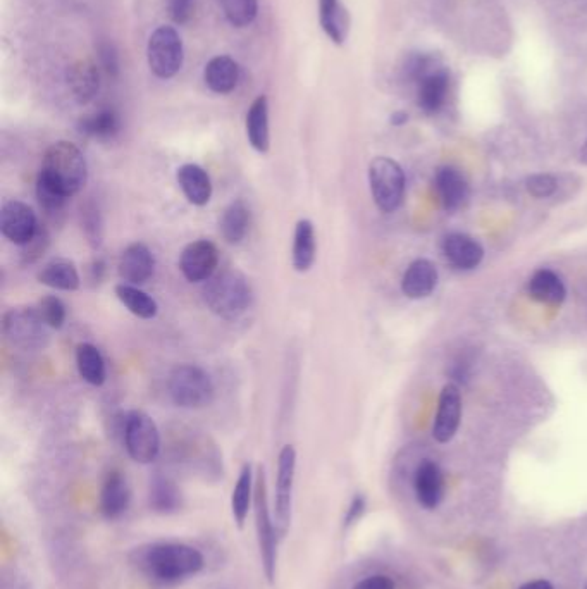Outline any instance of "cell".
<instances>
[{
    "label": "cell",
    "mask_w": 587,
    "mask_h": 589,
    "mask_svg": "<svg viewBox=\"0 0 587 589\" xmlns=\"http://www.w3.org/2000/svg\"><path fill=\"white\" fill-rule=\"evenodd\" d=\"M223 13L235 28L252 25L259 13V0H221Z\"/></svg>",
    "instance_id": "d590c367"
},
{
    "label": "cell",
    "mask_w": 587,
    "mask_h": 589,
    "mask_svg": "<svg viewBox=\"0 0 587 589\" xmlns=\"http://www.w3.org/2000/svg\"><path fill=\"white\" fill-rule=\"evenodd\" d=\"M462 421V393L457 385L448 383L439 393L438 412L433 424L434 440L448 443L457 434Z\"/></svg>",
    "instance_id": "4fadbf2b"
},
{
    "label": "cell",
    "mask_w": 587,
    "mask_h": 589,
    "mask_svg": "<svg viewBox=\"0 0 587 589\" xmlns=\"http://www.w3.org/2000/svg\"><path fill=\"white\" fill-rule=\"evenodd\" d=\"M76 367L81 379L92 386H102L107 379V366L104 355L92 343H80L76 347Z\"/></svg>",
    "instance_id": "4dcf8cb0"
},
{
    "label": "cell",
    "mask_w": 587,
    "mask_h": 589,
    "mask_svg": "<svg viewBox=\"0 0 587 589\" xmlns=\"http://www.w3.org/2000/svg\"><path fill=\"white\" fill-rule=\"evenodd\" d=\"M40 174H44L62 192L68 193L69 197H73L87 185V159L75 143H52L45 152Z\"/></svg>",
    "instance_id": "3957f363"
},
{
    "label": "cell",
    "mask_w": 587,
    "mask_h": 589,
    "mask_svg": "<svg viewBox=\"0 0 587 589\" xmlns=\"http://www.w3.org/2000/svg\"><path fill=\"white\" fill-rule=\"evenodd\" d=\"M415 496L417 502L427 510L438 507L445 493V481L439 465L433 460H424L417 467L414 478Z\"/></svg>",
    "instance_id": "e0dca14e"
},
{
    "label": "cell",
    "mask_w": 587,
    "mask_h": 589,
    "mask_svg": "<svg viewBox=\"0 0 587 589\" xmlns=\"http://www.w3.org/2000/svg\"><path fill=\"white\" fill-rule=\"evenodd\" d=\"M319 23L333 44L347 42L350 16L340 0H319Z\"/></svg>",
    "instance_id": "f546056e"
},
{
    "label": "cell",
    "mask_w": 587,
    "mask_h": 589,
    "mask_svg": "<svg viewBox=\"0 0 587 589\" xmlns=\"http://www.w3.org/2000/svg\"><path fill=\"white\" fill-rule=\"evenodd\" d=\"M255 529L259 540L260 558L267 579L272 581L276 576V562H278V527L272 521L269 510V496H267L266 471L260 467L255 478Z\"/></svg>",
    "instance_id": "52a82bcc"
},
{
    "label": "cell",
    "mask_w": 587,
    "mask_h": 589,
    "mask_svg": "<svg viewBox=\"0 0 587 589\" xmlns=\"http://www.w3.org/2000/svg\"><path fill=\"white\" fill-rule=\"evenodd\" d=\"M149 502L150 507L159 514H174L183 505V495L173 479L157 474L150 481Z\"/></svg>",
    "instance_id": "1f68e13d"
},
{
    "label": "cell",
    "mask_w": 587,
    "mask_h": 589,
    "mask_svg": "<svg viewBox=\"0 0 587 589\" xmlns=\"http://www.w3.org/2000/svg\"><path fill=\"white\" fill-rule=\"evenodd\" d=\"M438 269L427 259H417L407 267L402 278V292L407 298H427L438 286Z\"/></svg>",
    "instance_id": "44dd1931"
},
{
    "label": "cell",
    "mask_w": 587,
    "mask_h": 589,
    "mask_svg": "<svg viewBox=\"0 0 587 589\" xmlns=\"http://www.w3.org/2000/svg\"><path fill=\"white\" fill-rule=\"evenodd\" d=\"M372 199L381 212H395L405 199L407 181L402 166L391 157H376L369 166Z\"/></svg>",
    "instance_id": "ba28073f"
},
{
    "label": "cell",
    "mask_w": 587,
    "mask_h": 589,
    "mask_svg": "<svg viewBox=\"0 0 587 589\" xmlns=\"http://www.w3.org/2000/svg\"><path fill=\"white\" fill-rule=\"evenodd\" d=\"M114 292H116L119 302L130 310L133 316L149 321V319H154L159 314L157 302L150 297L149 293L143 292L140 286L119 283Z\"/></svg>",
    "instance_id": "836d02e7"
},
{
    "label": "cell",
    "mask_w": 587,
    "mask_h": 589,
    "mask_svg": "<svg viewBox=\"0 0 587 589\" xmlns=\"http://www.w3.org/2000/svg\"><path fill=\"white\" fill-rule=\"evenodd\" d=\"M202 297L212 314L226 321H235L252 305L254 292L245 274L236 269H223L205 281Z\"/></svg>",
    "instance_id": "7a4b0ae2"
},
{
    "label": "cell",
    "mask_w": 587,
    "mask_h": 589,
    "mask_svg": "<svg viewBox=\"0 0 587 589\" xmlns=\"http://www.w3.org/2000/svg\"><path fill=\"white\" fill-rule=\"evenodd\" d=\"M365 507H367V503H365L364 496H353L352 503H350V507L347 510V515H345V526H352L355 522H359L360 517L364 515Z\"/></svg>",
    "instance_id": "7bdbcfd3"
},
{
    "label": "cell",
    "mask_w": 587,
    "mask_h": 589,
    "mask_svg": "<svg viewBox=\"0 0 587 589\" xmlns=\"http://www.w3.org/2000/svg\"><path fill=\"white\" fill-rule=\"evenodd\" d=\"M167 391L176 407L188 410L204 409L216 395L209 372L195 364L174 367L167 378Z\"/></svg>",
    "instance_id": "277c9868"
},
{
    "label": "cell",
    "mask_w": 587,
    "mask_h": 589,
    "mask_svg": "<svg viewBox=\"0 0 587 589\" xmlns=\"http://www.w3.org/2000/svg\"><path fill=\"white\" fill-rule=\"evenodd\" d=\"M527 292L539 304L560 307L567 298V286L551 269H538L527 283Z\"/></svg>",
    "instance_id": "d4e9b609"
},
{
    "label": "cell",
    "mask_w": 587,
    "mask_h": 589,
    "mask_svg": "<svg viewBox=\"0 0 587 589\" xmlns=\"http://www.w3.org/2000/svg\"><path fill=\"white\" fill-rule=\"evenodd\" d=\"M166 9L176 25H185L192 18L195 0H166Z\"/></svg>",
    "instance_id": "b9f144b4"
},
{
    "label": "cell",
    "mask_w": 587,
    "mask_h": 589,
    "mask_svg": "<svg viewBox=\"0 0 587 589\" xmlns=\"http://www.w3.org/2000/svg\"><path fill=\"white\" fill-rule=\"evenodd\" d=\"M390 121L393 126H402V124L407 123L408 114L407 112L403 111L393 112V114H391Z\"/></svg>",
    "instance_id": "7dc6e473"
},
{
    "label": "cell",
    "mask_w": 587,
    "mask_h": 589,
    "mask_svg": "<svg viewBox=\"0 0 587 589\" xmlns=\"http://www.w3.org/2000/svg\"><path fill=\"white\" fill-rule=\"evenodd\" d=\"M35 192H37L38 205L45 212V216L56 217V219L57 216H61L71 199L68 193L62 192L61 188H57L52 181L47 180L44 174H38Z\"/></svg>",
    "instance_id": "e575fe53"
},
{
    "label": "cell",
    "mask_w": 587,
    "mask_h": 589,
    "mask_svg": "<svg viewBox=\"0 0 587 589\" xmlns=\"http://www.w3.org/2000/svg\"><path fill=\"white\" fill-rule=\"evenodd\" d=\"M317 236L316 226L310 219H300L295 226L291 264L297 273H307L316 264Z\"/></svg>",
    "instance_id": "cb8c5ba5"
},
{
    "label": "cell",
    "mask_w": 587,
    "mask_h": 589,
    "mask_svg": "<svg viewBox=\"0 0 587 589\" xmlns=\"http://www.w3.org/2000/svg\"><path fill=\"white\" fill-rule=\"evenodd\" d=\"M38 283L59 292H76L81 285L75 262L69 259H52L37 274Z\"/></svg>",
    "instance_id": "4316f807"
},
{
    "label": "cell",
    "mask_w": 587,
    "mask_h": 589,
    "mask_svg": "<svg viewBox=\"0 0 587 589\" xmlns=\"http://www.w3.org/2000/svg\"><path fill=\"white\" fill-rule=\"evenodd\" d=\"M68 88L78 104L92 102L100 90L99 66L88 59L76 61L68 69Z\"/></svg>",
    "instance_id": "7402d4cb"
},
{
    "label": "cell",
    "mask_w": 587,
    "mask_h": 589,
    "mask_svg": "<svg viewBox=\"0 0 587 589\" xmlns=\"http://www.w3.org/2000/svg\"><path fill=\"white\" fill-rule=\"evenodd\" d=\"M252 214L243 200H233L219 219V233L229 245H240L247 238Z\"/></svg>",
    "instance_id": "f1b7e54d"
},
{
    "label": "cell",
    "mask_w": 587,
    "mask_h": 589,
    "mask_svg": "<svg viewBox=\"0 0 587 589\" xmlns=\"http://www.w3.org/2000/svg\"><path fill=\"white\" fill-rule=\"evenodd\" d=\"M417 104L426 114H438L445 107L450 90V75L445 66H438L415 83Z\"/></svg>",
    "instance_id": "9a60e30c"
},
{
    "label": "cell",
    "mask_w": 587,
    "mask_h": 589,
    "mask_svg": "<svg viewBox=\"0 0 587 589\" xmlns=\"http://www.w3.org/2000/svg\"><path fill=\"white\" fill-rule=\"evenodd\" d=\"M586 589H587V586H586Z\"/></svg>",
    "instance_id": "681fc988"
},
{
    "label": "cell",
    "mask_w": 587,
    "mask_h": 589,
    "mask_svg": "<svg viewBox=\"0 0 587 589\" xmlns=\"http://www.w3.org/2000/svg\"><path fill=\"white\" fill-rule=\"evenodd\" d=\"M2 333L13 347L26 352L45 350L50 343V328L35 307H14L2 317Z\"/></svg>",
    "instance_id": "8992f818"
},
{
    "label": "cell",
    "mask_w": 587,
    "mask_h": 589,
    "mask_svg": "<svg viewBox=\"0 0 587 589\" xmlns=\"http://www.w3.org/2000/svg\"><path fill=\"white\" fill-rule=\"evenodd\" d=\"M97 56H99L100 68L106 71L107 75L116 78L121 71V62H119L118 49L112 42H100L97 47Z\"/></svg>",
    "instance_id": "60d3db41"
},
{
    "label": "cell",
    "mask_w": 587,
    "mask_h": 589,
    "mask_svg": "<svg viewBox=\"0 0 587 589\" xmlns=\"http://www.w3.org/2000/svg\"><path fill=\"white\" fill-rule=\"evenodd\" d=\"M519 589H555L553 584L548 581H532V583L522 584Z\"/></svg>",
    "instance_id": "bcb514c9"
},
{
    "label": "cell",
    "mask_w": 587,
    "mask_h": 589,
    "mask_svg": "<svg viewBox=\"0 0 587 589\" xmlns=\"http://www.w3.org/2000/svg\"><path fill=\"white\" fill-rule=\"evenodd\" d=\"M219 250L211 240L188 243L180 255V271L190 283H205L217 273Z\"/></svg>",
    "instance_id": "8fae6325"
},
{
    "label": "cell",
    "mask_w": 587,
    "mask_h": 589,
    "mask_svg": "<svg viewBox=\"0 0 587 589\" xmlns=\"http://www.w3.org/2000/svg\"><path fill=\"white\" fill-rule=\"evenodd\" d=\"M149 66L157 78L169 80L180 73L185 61V49L180 33L173 26H159L150 35L147 45Z\"/></svg>",
    "instance_id": "9c48e42d"
},
{
    "label": "cell",
    "mask_w": 587,
    "mask_h": 589,
    "mask_svg": "<svg viewBox=\"0 0 587 589\" xmlns=\"http://www.w3.org/2000/svg\"><path fill=\"white\" fill-rule=\"evenodd\" d=\"M107 264L104 259H93L88 266V279L92 281V285H100L104 278H106Z\"/></svg>",
    "instance_id": "f6af8a7d"
},
{
    "label": "cell",
    "mask_w": 587,
    "mask_h": 589,
    "mask_svg": "<svg viewBox=\"0 0 587 589\" xmlns=\"http://www.w3.org/2000/svg\"><path fill=\"white\" fill-rule=\"evenodd\" d=\"M121 128H123L121 116L111 107H104L100 111L88 114L78 123V131L81 135L97 142H111L121 133Z\"/></svg>",
    "instance_id": "484cf974"
},
{
    "label": "cell",
    "mask_w": 587,
    "mask_h": 589,
    "mask_svg": "<svg viewBox=\"0 0 587 589\" xmlns=\"http://www.w3.org/2000/svg\"><path fill=\"white\" fill-rule=\"evenodd\" d=\"M49 247V230L40 224V226H38L37 233H35V236L31 238L30 242L25 243L23 247H19L21 248V252H19V257H21V264L30 266V264H35V262L40 261V259L44 257L45 252L49 250Z\"/></svg>",
    "instance_id": "f35d334b"
},
{
    "label": "cell",
    "mask_w": 587,
    "mask_h": 589,
    "mask_svg": "<svg viewBox=\"0 0 587 589\" xmlns=\"http://www.w3.org/2000/svg\"><path fill=\"white\" fill-rule=\"evenodd\" d=\"M118 273L126 285L142 286L150 281L155 273V257L149 245L135 242L124 248L119 257Z\"/></svg>",
    "instance_id": "5bb4252c"
},
{
    "label": "cell",
    "mask_w": 587,
    "mask_h": 589,
    "mask_svg": "<svg viewBox=\"0 0 587 589\" xmlns=\"http://www.w3.org/2000/svg\"><path fill=\"white\" fill-rule=\"evenodd\" d=\"M37 214L21 200H7L0 209V231L7 242L23 247L38 230Z\"/></svg>",
    "instance_id": "7c38bea8"
},
{
    "label": "cell",
    "mask_w": 587,
    "mask_h": 589,
    "mask_svg": "<svg viewBox=\"0 0 587 589\" xmlns=\"http://www.w3.org/2000/svg\"><path fill=\"white\" fill-rule=\"evenodd\" d=\"M247 138L250 147L267 154L271 149V128H269V100L266 95H260L252 102L247 112Z\"/></svg>",
    "instance_id": "603a6c76"
},
{
    "label": "cell",
    "mask_w": 587,
    "mask_h": 589,
    "mask_svg": "<svg viewBox=\"0 0 587 589\" xmlns=\"http://www.w3.org/2000/svg\"><path fill=\"white\" fill-rule=\"evenodd\" d=\"M131 488L123 472L112 471L107 474L100 490V510L109 521L119 519L130 509Z\"/></svg>",
    "instance_id": "2e32d148"
},
{
    "label": "cell",
    "mask_w": 587,
    "mask_h": 589,
    "mask_svg": "<svg viewBox=\"0 0 587 589\" xmlns=\"http://www.w3.org/2000/svg\"><path fill=\"white\" fill-rule=\"evenodd\" d=\"M353 589H395V583L388 576L365 577Z\"/></svg>",
    "instance_id": "ee69618b"
},
{
    "label": "cell",
    "mask_w": 587,
    "mask_h": 589,
    "mask_svg": "<svg viewBox=\"0 0 587 589\" xmlns=\"http://www.w3.org/2000/svg\"><path fill=\"white\" fill-rule=\"evenodd\" d=\"M138 564L147 576L164 584L180 583L204 569V555L193 546L157 543L138 552Z\"/></svg>",
    "instance_id": "6da1fadb"
},
{
    "label": "cell",
    "mask_w": 587,
    "mask_h": 589,
    "mask_svg": "<svg viewBox=\"0 0 587 589\" xmlns=\"http://www.w3.org/2000/svg\"><path fill=\"white\" fill-rule=\"evenodd\" d=\"M527 192L536 199H548L557 192V178L553 174H532L526 180Z\"/></svg>",
    "instance_id": "ab89813d"
},
{
    "label": "cell",
    "mask_w": 587,
    "mask_h": 589,
    "mask_svg": "<svg viewBox=\"0 0 587 589\" xmlns=\"http://www.w3.org/2000/svg\"><path fill=\"white\" fill-rule=\"evenodd\" d=\"M81 228L87 236L88 243L93 248H99L104 238V217L100 214V209L93 202L81 207Z\"/></svg>",
    "instance_id": "8d00e7d4"
},
{
    "label": "cell",
    "mask_w": 587,
    "mask_h": 589,
    "mask_svg": "<svg viewBox=\"0 0 587 589\" xmlns=\"http://www.w3.org/2000/svg\"><path fill=\"white\" fill-rule=\"evenodd\" d=\"M35 309H37L38 316L42 317V321L50 329H61L66 323L68 307L59 297L42 298V300H38Z\"/></svg>",
    "instance_id": "74e56055"
},
{
    "label": "cell",
    "mask_w": 587,
    "mask_h": 589,
    "mask_svg": "<svg viewBox=\"0 0 587 589\" xmlns=\"http://www.w3.org/2000/svg\"><path fill=\"white\" fill-rule=\"evenodd\" d=\"M176 181L186 200L197 207H204L212 199V180L209 173L202 166L188 162L176 171Z\"/></svg>",
    "instance_id": "ffe728a7"
},
{
    "label": "cell",
    "mask_w": 587,
    "mask_h": 589,
    "mask_svg": "<svg viewBox=\"0 0 587 589\" xmlns=\"http://www.w3.org/2000/svg\"><path fill=\"white\" fill-rule=\"evenodd\" d=\"M255 496V478L252 464H243L240 476L235 484V490L231 495V512L238 527H243L247 521L248 512L254 503Z\"/></svg>",
    "instance_id": "d6a6232c"
},
{
    "label": "cell",
    "mask_w": 587,
    "mask_h": 589,
    "mask_svg": "<svg viewBox=\"0 0 587 589\" xmlns=\"http://www.w3.org/2000/svg\"><path fill=\"white\" fill-rule=\"evenodd\" d=\"M443 254L453 267L460 271H472L484 259V248L472 236L452 233L443 240Z\"/></svg>",
    "instance_id": "ac0fdd59"
},
{
    "label": "cell",
    "mask_w": 587,
    "mask_h": 589,
    "mask_svg": "<svg viewBox=\"0 0 587 589\" xmlns=\"http://www.w3.org/2000/svg\"><path fill=\"white\" fill-rule=\"evenodd\" d=\"M295 472H297V450L293 445H286L279 452L278 474H276V527L283 536L290 529L291 510H293V486H295Z\"/></svg>",
    "instance_id": "30bf717a"
},
{
    "label": "cell",
    "mask_w": 587,
    "mask_h": 589,
    "mask_svg": "<svg viewBox=\"0 0 587 589\" xmlns=\"http://www.w3.org/2000/svg\"><path fill=\"white\" fill-rule=\"evenodd\" d=\"M434 188L445 211H458L469 200V183L455 168H441L434 178Z\"/></svg>",
    "instance_id": "d6986e66"
},
{
    "label": "cell",
    "mask_w": 587,
    "mask_h": 589,
    "mask_svg": "<svg viewBox=\"0 0 587 589\" xmlns=\"http://www.w3.org/2000/svg\"><path fill=\"white\" fill-rule=\"evenodd\" d=\"M579 161H581L584 166H587V140L582 143L581 150H579Z\"/></svg>",
    "instance_id": "c3c4849f"
},
{
    "label": "cell",
    "mask_w": 587,
    "mask_h": 589,
    "mask_svg": "<svg viewBox=\"0 0 587 589\" xmlns=\"http://www.w3.org/2000/svg\"><path fill=\"white\" fill-rule=\"evenodd\" d=\"M124 448L136 464L149 465L161 455V431L143 410H130L121 421Z\"/></svg>",
    "instance_id": "5b68a950"
},
{
    "label": "cell",
    "mask_w": 587,
    "mask_h": 589,
    "mask_svg": "<svg viewBox=\"0 0 587 589\" xmlns=\"http://www.w3.org/2000/svg\"><path fill=\"white\" fill-rule=\"evenodd\" d=\"M205 85L219 95L231 93L240 81V66L235 59L228 56H217L207 62L204 69Z\"/></svg>",
    "instance_id": "83f0119b"
}]
</instances>
